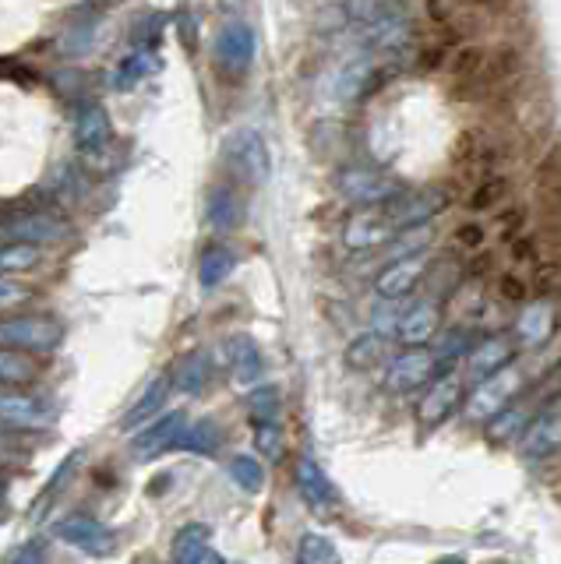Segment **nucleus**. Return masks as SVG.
Segmentation results:
<instances>
[{"instance_id":"12","label":"nucleus","mask_w":561,"mask_h":564,"mask_svg":"<svg viewBox=\"0 0 561 564\" xmlns=\"http://www.w3.org/2000/svg\"><path fill=\"white\" fill-rule=\"evenodd\" d=\"M561 448V399L548 402L543 410L526 423L522 431V458L530 463H540Z\"/></svg>"},{"instance_id":"25","label":"nucleus","mask_w":561,"mask_h":564,"mask_svg":"<svg viewBox=\"0 0 561 564\" xmlns=\"http://www.w3.org/2000/svg\"><path fill=\"white\" fill-rule=\"evenodd\" d=\"M237 269V254L230 251L226 243H213L202 251V261H198V282L202 290H219L226 279L234 275Z\"/></svg>"},{"instance_id":"35","label":"nucleus","mask_w":561,"mask_h":564,"mask_svg":"<svg viewBox=\"0 0 561 564\" xmlns=\"http://www.w3.org/2000/svg\"><path fill=\"white\" fill-rule=\"evenodd\" d=\"M279 388L276 384H261L248 395V413L255 423H276L279 420Z\"/></svg>"},{"instance_id":"3","label":"nucleus","mask_w":561,"mask_h":564,"mask_svg":"<svg viewBox=\"0 0 561 564\" xmlns=\"http://www.w3.org/2000/svg\"><path fill=\"white\" fill-rule=\"evenodd\" d=\"M0 237L22 240L32 247H50V243H61L67 237V226L50 216V212L19 208V212H4V216H0Z\"/></svg>"},{"instance_id":"39","label":"nucleus","mask_w":561,"mask_h":564,"mask_svg":"<svg viewBox=\"0 0 561 564\" xmlns=\"http://www.w3.org/2000/svg\"><path fill=\"white\" fill-rule=\"evenodd\" d=\"M75 466H78V452H72V455H67V463H61V466H57L54 480H50V487L43 490V498H40L36 505H32V516H43V508H46V505H54L57 490H61V487H67V480H72V473H75Z\"/></svg>"},{"instance_id":"36","label":"nucleus","mask_w":561,"mask_h":564,"mask_svg":"<svg viewBox=\"0 0 561 564\" xmlns=\"http://www.w3.org/2000/svg\"><path fill=\"white\" fill-rule=\"evenodd\" d=\"M230 476H234V484L248 494H258L261 487H266V469H261V463L255 455H237L230 463Z\"/></svg>"},{"instance_id":"43","label":"nucleus","mask_w":561,"mask_h":564,"mask_svg":"<svg viewBox=\"0 0 561 564\" xmlns=\"http://www.w3.org/2000/svg\"><path fill=\"white\" fill-rule=\"evenodd\" d=\"M8 458H25V445L14 427L8 431V423H0V463H8Z\"/></svg>"},{"instance_id":"11","label":"nucleus","mask_w":561,"mask_h":564,"mask_svg":"<svg viewBox=\"0 0 561 564\" xmlns=\"http://www.w3.org/2000/svg\"><path fill=\"white\" fill-rule=\"evenodd\" d=\"M339 191L346 202H354L360 208H375V205H385L392 202L399 187L396 181H389L385 173H375V170H364V166H349L339 173Z\"/></svg>"},{"instance_id":"45","label":"nucleus","mask_w":561,"mask_h":564,"mask_svg":"<svg viewBox=\"0 0 561 564\" xmlns=\"http://www.w3.org/2000/svg\"><path fill=\"white\" fill-rule=\"evenodd\" d=\"M46 551H50L46 540H29L8 564H46Z\"/></svg>"},{"instance_id":"20","label":"nucleus","mask_w":561,"mask_h":564,"mask_svg":"<svg viewBox=\"0 0 561 564\" xmlns=\"http://www.w3.org/2000/svg\"><path fill=\"white\" fill-rule=\"evenodd\" d=\"M155 67H160V61H155V50L152 46H134L131 53H125V57L114 64L110 85L117 88V93H131V88L142 85Z\"/></svg>"},{"instance_id":"32","label":"nucleus","mask_w":561,"mask_h":564,"mask_svg":"<svg viewBox=\"0 0 561 564\" xmlns=\"http://www.w3.org/2000/svg\"><path fill=\"white\" fill-rule=\"evenodd\" d=\"M296 564H343L339 546L322 533H304L296 543Z\"/></svg>"},{"instance_id":"13","label":"nucleus","mask_w":561,"mask_h":564,"mask_svg":"<svg viewBox=\"0 0 561 564\" xmlns=\"http://www.w3.org/2000/svg\"><path fill=\"white\" fill-rule=\"evenodd\" d=\"M54 405L40 395L0 392V423H8L14 431H43L54 423Z\"/></svg>"},{"instance_id":"7","label":"nucleus","mask_w":561,"mask_h":564,"mask_svg":"<svg viewBox=\"0 0 561 564\" xmlns=\"http://www.w3.org/2000/svg\"><path fill=\"white\" fill-rule=\"evenodd\" d=\"M438 367H442V360H438L434 349L410 346L407 352H399V357L389 364V370H385V384H389V392L407 395L413 388L428 384L438 375Z\"/></svg>"},{"instance_id":"2","label":"nucleus","mask_w":561,"mask_h":564,"mask_svg":"<svg viewBox=\"0 0 561 564\" xmlns=\"http://www.w3.org/2000/svg\"><path fill=\"white\" fill-rule=\"evenodd\" d=\"M64 343V325L54 317H4L0 322V346L25 352H54Z\"/></svg>"},{"instance_id":"16","label":"nucleus","mask_w":561,"mask_h":564,"mask_svg":"<svg viewBox=\"0 0 561 564\" xmlns=\"http://www.w3.org/2000/svg\"><path fill=\"white\" fill-rule=\"evenodd\" d=\"M428 272V261L424 258H396L389 261L385 269L378 272L375 279V290L378 296H389V300H402V296H410L417 286H420V279H424Z\"/></svg>"},{"instance_id":"31","label":"nucleus","mask_w":561,"mask_h":564,"mask_svg":"<svg viewBox=\"0 0 561 564\" xmlns=\"http://www.w3.org/2000/svg\"><path fill=\"white\" fill-rule=\"evenodd\" d=\"M385 335H378V332H364V335H357L354 343H349V349H346V364L354 367V370H371V367H378L381 360H385Z\"/></svg>"},{"instance_id":"1","label":"nucleus","mask_w":561,"mask_h":564,"mask_svg":"<svg viewBox=\"0 0 561 564\" xmlns=\"http://www.w3.org/2000/svg\"><path fill=\"white\" fill-rule=\"evenodd\" d=\"M75 152L89 170H107L114 163L117 141L110 117L99 102H82L75 113Z\"/></svg>"},{"instance_id":"6","label":"nucleus","mask_w":561,"mask_h":564,"mask_svg":"<svg viewBox=\"0 0 561 564\" xmlns=\"http://www.w3.org/2000/svg\"><path fill=\"white\" fill-rule=\"evenodd\" d=\"M378 85V67L371 57H346L325 82V96L336 106H349L364 99Z\"/></svg>"},{"instance_id":"23","label":"nucleus","mask_w":561,"mask_h":564,"mask_svg":"<svg viewBox=\"0 0 561 564\" xmlns=\"http://www.w3.org/2000/svg\"><path fill=\"white\" fill-rule=\"evenodd\" d=\"M226 352H230V370L237 384H258L261 375H266V360H261V349L251 335H234L226 343Z\"/></svg>"},{"instance_id":"41","label":"nucleus","mask_w":561,"mask_h":564,"mask_svg":"<svg viewBox=\"0 0 561 564\" xmlns=\"http://www.w3.org/2000/svg\"><path fill=\"white\" fill-rule=\"evenodd\" d=\"M255 441H258L261 455H269V458L283 455V431H279V420L276 423H255Z\"/></svg>"},{"instance_id":"48","label":"nucleus","mask_w":561,"mask_h":564,"mask_svg":"<svg viewBox=\"0 0 561 564\" xmlns=\"http://www.w3.org/2000/svg\"><path fill=\"white\" fill-rule=\"evenodd\" d=\"M195 564H226L223 561V554H216V551H208V546H205V551L198 554V561Z\"/></svg>"},{"instance_id":"34","label":"nucleus","mask_w":561,"mask_h":564,"mask_svg":"<svg viewBox=\"0 0 561 564\" xmlns=\"http://www.w3.org/2000/svg\"><path fill=\"white\" fill-rule=\"evenodd\" d=\"M522 423H526L522 405H505L501 413H495V416L487 420V441H490V445H505L508 437L519 434Z\"/></svg>"},{"instance_id":"27","label":"nucleus","mask_w":561,"mask_h":564,"mask_svg":"<svg viewBox=\"0 0 561 564\" xmlns=\"http://www.w3.org/2000/svg\"><path fill=\"white\" fill-rule=\"evenodd\" d=\"M208 378H213V364H208L205 352H187V357L173 367V384H177L184 395H198L208 384Z\"/></svg>"},{"instance_id":"30","label":"nucleus","mask_w":561,"mask_h":564,"mask_svg":"<svg viewBox=\"0 0 561 564\" xmlns=\"http://www.w3.org/2000/svg\"><path fill=\"white\" fill-rule=\"evenodd\" d=\"M43 261V247H32L22 240H4L0 237V275L11 272H29Z\"/></svg>"},{"instance_id":"46","label":"nucleus","mask_w":561,"mask_h":564,"mask_svg":"<svg viewBox=\"0 0 561 564\" xmlns=\"http://www.w3.org/2000/svg\"><path fill=\"white\" fill-rule=\"evenodd\" d=\"M452 243H455V247H463V251H477V247H481V226L463 223L460 229H455Z\"/></svg>"},{"instance_id":"9","label":"nucleus","mask_w":561,"mask_h":564,"mask_svg":"<svg viewBox=\"0 0 561 564\" xmlns=\"http://www.w3.org/2000/svg\"><path fill=\"white\" fill-rule=\"evenodd\" d=\"M54 536L72 543L75 551L89 554V557H110L117 551V533L110 525H103L89 516H72V519H61L54 525Z\"/></svg>"},{"instance_id":"49","label":"nucleus","mask_w":561,"mask_h":564,"mask_svg":"<svg viewBox=\"0 0 561 564\" xmlns=\"http://www.w3.org/2000/svg\"><path fill=\"white\" fill-rule=\"evenodd\" d=\"M516 226H519V212H508V216H505V223H501V237H508V234H513Z\"/></svg>"},{"instance_id":"5","label":"nucleus","mask_w":561,"mask_h":564,"mask_svg":"<svg viewBox=\"0 0 561 564\" xmlns=\"http://www.w3.org/2000/svg\"><path fill=\"white\" fill-rule=\"evenodd\" d=\"M519 384H522V375H519V370H513V367H501L498 375L477 381L473 395L466 399V416L481 423V420H490L495 413H501L505 405H513Z\"/></svg>"},{"instance_id":"24","label":"nucleus","mask_w":561,"mask_h":564,"mask_svg":"<svg viewBox=\"0 0 561 564\" xmlns=\"http://www.w3.org/2000/svg\"><path fill=\"white\" fill-rule=\"evenodd\" d=\"M166 395H170V378H166V375L152 378V381L145 384V392L131 402V410H128L125 416H120V431H138V427H145V423L163 410Z\"/></svg>"},{"instance_id":"19","label":"nucleus","mask_w":561,"mask_h":564,"mask_svg":"<svg viewBox=\"0 0 561 564\" xmlns=\"http://www.w3.org/2000/svg\"><path fill=\"white\" fill-rule=\"evenodd\" d=\"M438 332V307L428 304V300H417V304H407L399 314L396 325V339L402 346H424L434 339Z\"/></svg>"},{"instance_id":"22","label":"nucleus","mask_w":561,"mask_h":564,"mask_svg":"<svg viewBox=\"0 0 561 564\" xmlns=\"http://www.w3.org/2000/svg\"><path fill=\"white\" fill-rule=\"evenodd\" d=\"M296 490H301V498L314 511H325L332 501H336V487H332L325 469L314 463L311 455H301V463H296Z\"/></svg>"},{"instance_id":"51","label":"nucleus","mask_w":561,"mask_h":564,"mask_svg":"<svg viewBox=\"0 0 561 564\" xmlns=\"http://www.w3.org/2000/svg\"><path fill=\"white\" fill-rule=\"evenodd\" d=\"M4 494H8V476L0 473V501H4Z\"/></svg>"},{"instance_id":"18","label":"nucleus","mask_w":561,"mask_h":564,"mask_svg":"<svg viewBox=\"0 0 561 564\" xmlns=\"http://www.w3.org/2000/svg\"><path fill=\"white\" fill-rule=\"evenodd\" d=\"M516 357V346L505 339V335H495V339H484L466 352V378L470 381H484L490 375H498L501 367H508Z\"/></svg>"},{"instance_id":"17","label":"nucleus","mask_w":561,"mask_h":564,"mask_svg":"<svg viewBox=\"0 0 561 564\" xmlns=\"http://www.w3.org/2000/svg\"><path fill=\"white\" fill-rule=\"evenodd\" d=\"M460 402H463V378L460 375H445V378H438L428 388L424 399H420L417 416H420V423H424V427H438V423L452 416V410Z\"/></svg>"},{"instance_id":"50","label":"nucleus","mask_w":561,"mask_h":564,"mask_svg":"<svg viewBox=\"0 0 561 564\" xmlns=\"http://www.w3.org/2000/svg\"><path fill=\"white\" fill-rule=\"evenodd\" d=\"M431 564H466V557H460V554H449V557H438V561H431Z\"/></svg>"},{"instance_id":"40","label":"nucleus","mask_w":561,"mask_h":564,"mask_svg":"<svg viewBox=\"0 0 561 564\" xmlns=\"http://www.w3.org/2000/svg\"><path fill=\"white\" fill-rule=\"evenodd\" d=\"M470 352V332L466 328H452L442 335V346H438V360L442 364H452Z\"/></svg>"},{"instance_id":"47","label":"nucleus","mask_w":561,"mask_h":564,"mask_svg":"<svg viewBox=\"0 0 561 564\" xmlns=\"http://www.w3.org/2000/svg\"><path fill=\"white\" fill-rule=\"evenodd\" d=\"M498 293L508 300V304H522V300H526V282H519L516 275H501L498 279Z\"/></svg>"},{"instance_id":"29","label":"nucleus","mask_w":561,"mask_h":564,"mask_svg":"<svg viewBox=\"0 0 561 564\" xmlns=\"http://www.w3.org/2000/svg\"><path fill=\"white\" fill-rule=\"evenodd\" d=\"M205 546H208V525H202V522H187V525L177 529V536H173L170 561H173V564H195Z\"/></svg>"},{"instance_id":"28","label":"nucleus","mask_w":561,"mask_h":564,"mask_svg":"<svg viewBox=\"0 0 561 564\" xmlns=\"http://www.w3.org/2000/svg\"><path fill=\"white\" fill-rule=\"evenodd\" d=\"M223 445V434H219V423L216 420H198V423H187L177 448L181 452H195V455H216Z\"/></svg>"},{"instance_id":"37","label":"nucleus","mask_w":561,"mask_h":564,"mask_svg":"<svg viewBox=\"0 0 561 564\" xmlns=\"http://www.w3.org/2000/svg\"><path fill=\"white\" fill-rule=\"evenodd\" d=\"M428 243H431V229L428 226H410V229H402L399 237L389 240V254H392V261L396 258H417Z\"/></svg>"},{"instance_id":"38","label":"nucleus","mask_w":561,"mask_h":564,"mask_svg":"<svg viewBox=\"0 0 561 564\" xmlns=\"http://www.w3.org/2000/svg\"><path fill=\"white\" fill-rule=\"evenodd\" d=\"M399 314H402V300H389V296H381V304L371 311V332L385 335V339H396Z\"/></svg>"},{"instance_id":"21","label":"nucleus","mask_w":561,"mask_h":564,"mask_svg":"<svg viewBox=\"0 0 561 564\" xmlns=\"http://www.w3.org/2000/svg\"><path fill=\"white\" fill-rule=\"evenodd\" d=\"M554 332V304L548 300H533V304H526L519 322H516V339L526 346V349H537L551 339Z\"/></svg>"},{"instance_id":"10","label":"nucleus","mask_w":561,"mask_h":564,"mask_svg":"<svg viewBox=\"0 0 561 564\" xmlns=\"http://www.w3.org/2000/svg\"><path fill=\"white\" fill-rule=\"evenodd\" d=\"M449 205L445 187H420V191H399L389 202V216L396 229H410V226H428L438 212Z\"/></svg>"},{"instance_id":"14","label":"nucleus","mask_w":561,"mask_h":564,"mask_svg":"<svg viewBox=\"0 0 561 564\" xmlns=\"http://www.w3.org/2000/svg\"><path fill=\"white\" fill-rule=\"evenodd\" d=\"M396 237V223L389 212H357L354 219L343 229V243L349 251H378V247H389V240Z\"/></svg>"},{"instance_id":"15","label":"nucleus","mask_w":561,"mask_h":564,"mask_svg":"<svg viewBox=\"0 0 561 564\" xmlns=\"http://www.w3.org/2000/svg\"><path fill=\"white\" fill-rule=\"evenodd\" d=\"M187 427V413L184 410H173V413H163L160 420H152L149 427L142 434H134L131 441V452L134 458H155V455H163L170 448H177V441Z\"/></svg>"},{"instance_id":"8","label":"nucleus","mask_w":561,"mask_h":564,"mask_svg":"<svg viewBox=\"0 0 561 564\" xmlns=\"http://www.w3.org/2000/svg\"><path fill=\"white\" fill-rule=\"evenodd\" d=\"M258 53V35L248 22H226L216 32V61L226 75H248Z\"/></svg>"},{"instance_id":"26","label":"nucleus","mask_w":561,"mask_h":564,"mask_svg":"<svg viewBox=\"0 0 561 564\" xmlns=\"http://www.w3.org/2000/svg\"><path fill=\"white\" fill-rule=\"evenodd\" d=\"M205 219L208 226L216 229V234H230V229L240 223V202H237V194L230 187H213L208 191V198H205Z\"/></svg>"},{"instance_id":"33","label":"nucleus","mask_w":561,"mask_h":564,"mask_svg":"<svg viewBox=\"0 0 561 564\" xmlns=\"http://www.w3.org/2000/svg\"><path fill=\"white\" fill-rule=\"evenodd\" d=\"M32 378H36V364L22 349L0 346V384H25Z\"/></svg>"},{"instance_id":"42","label":"nucleus","mask_w":561,"mask_h":564,"mask_svg":"<svg viewBox=\"0 0 561 564\" xmlns=\"http://www.w3.org/2000/svg\"><path fill=\"white\" fill-rule=\"evenodd\" d=\"M29 300V290L22 286V282H14L8 275H0V311L4 307H19Z\"/></svg>"},{"instance_id":"4","label":"nucleus","mask_w":561,"mask_h":564,"mask_svg":"<svg viewBox=\"0 0 561 564\" xmlns=\"http://www.w3.org/2000/svg\"><path fill=\"white\" fill-rule=\"evenodd\" d=\"M226 159H230V166L248 184H266L269 173H272L269 145L255 128H240V131H234L230 138H226Z\"/></svg>"},{"instance_id":"44","label":"nucleus","mask_w":561,"mask_h":564,"mask_svg":"<svg viewBox=\"0 0 561 564\" xmlns=\"http://www.w3.org/2000/svg\"><path fill=\"white\" fill-rule=\"evenodd\" d=\"M501 181H487L484 187H477V194H470V208L473 212H484V208H490L498 198H501Z\"/></svg>"}]
</instances>
